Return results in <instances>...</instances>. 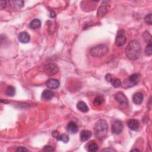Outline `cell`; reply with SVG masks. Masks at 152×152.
Instances as JSON below:
<instances>
[{"mask_svg":"<svg viewBox=\"0 0 152 152\" xmlns=\"http://www.w3.org/2000/svg\"><path fill=\"white\" fill-rule=\"evenodd\" d=\"M141 51L140 44L137 40H134L131 41L127 45L126 49V54L129 59L135 60L140 57Z\"/></svg>","mask_w":152,"mask_h":152,"instance_id":"cell-1","label":"cell"},{"mask_svg":"<svg viewBox=\"0 0 152 152\" xmlns=\"http://www.w3.org/2000/svg\"><path fill=\"white\" fill-rule=\"evenodd\" d=\"M108 124L105 120H100L95 124V135L98 139H102L105 137L108 132Z\"/></svg>","mask_w":152,"mask_h":152,"instance_id":"cell-2","label":"cell"},{"mask_svg":"<svg viewBox=\"0 0 152 152\" xmlns=\"http://www.w3.org/2000/svg\"><path fill=\"white\" fill-rule=\"evenodd\" d=\"M108 47L104 44H100L92 48L90 50V53L94 57H102L108 52Z\"/></svg>","mask_w":152,"mask_h":152,"instance_id":"cell-3","label":"cell"},{"mask_svg":"<svg viewBox=\"0 0 152 152\" xmlns=\"http://www.w3.org/2000/svg\"><path fill=\"white\" fill-rule=\"evenodd\" d=\"M141 80V75L139 73H135L131 75L129 77L124 80L122 87L125 88L131 87L139 83Z\"/></svg>","mask_w":152,"mask_h":152,"instance_id":"cell-4","label":"cell"},{"mask_svg":"<svg viewBox=\"0 0 152 152\" xmlns=\"http://www.w3.org/2000/svg\"><path fill=\"white\" fill-rule=\"evenodd\" d=\"M59 71L58 67L54 63H49L44 66V71L48 75H54Z\"/></svg>","mask_w":152,"mask_h":152,"instance_id":"cell-5","label":"cell"},{"mask_svg":"<svg viewBox=\"0 0 152 152\" xmlns=\"http://www.w3.org/2000/svg\"><path fill=\"white\" fill-rule=\"evenodd\" d=\"M127 39L125 35V32L123 30L118 32L115 39V44L117 46H122L126 43Z\"/></svg>","mask_w":152,"mask_h":152,"instance_id":"cell-6","label":"cell"},{"mask_svg":"<svg viewBox=\"0 0 152 152\" xmlns=\"http://www.w3.org/2000/svg\"><path fill=\"white\" fill-rule=\"evenodd\" d=\"M115 99L118 103L123 106H127L128 105V100L127 96L122 92H118L115 95Z\"/></svg>","mask_w":152,"mask_h":152,"instance_id":"cell-7","label":"cell"},{"mask_svg":"<svg viewBox=\"0 0 152 152\" xmlns=\"http://www.w3.org/2000/svg\"><path fill=\"white\" fill-rule=\"evenodd\" d=\"M124 126L123 124L121 121L117 120L115 121L112 124V132L114 134L118 135L122 133V131L123 130Z\"/></svg>","mask_w":152,"mask_h":152,"instance_id":"cell-8","label":"cell"},{"mask_svg":"<svg viewBox=\"0 0 152 152\" xmlns=\"http://www.w3.org/2000/svg\"><path fill=\"white\" fill-rule=\"evenodd\" d=\"M60 85L59 81L54 79H51L46 82V86L51 89H56L59 87Z\"/></svg>","mask_w":152,"mask_h":152,"instance_id":"cell-9","label":"cell"},{"mask_svg":"<svg viewBox=\"0 0 152 152\" xmlns=\"http://www.w3.org/2000/svg\"><path fill=\"white\" fill-rule=\"evenodd\" d=\"M67 130L68 133H70L71 134H75L78 131L79 128L77 124L73 121H71L68 123V126L67 127Z\"/></svg>","mask_w":152,"mask_h":152,"instance_id":"cell-10","label":"cell"},{"mask_svg":"<svg viewBox=\"0 0 152 152\" xmlns=\"http://www.w3.org/2000/svg\"><path fill=\"white\" fill-rule=\"evenodd\" d=\"M30 39V36L29 33H27V32H22L19 34V40L21 43L26 44L29 42Z\"/></svg>","mask_w":152,"mask_h":152,"instance_id":"cell-11","label":"cell"},{"mask_svg":"<svg viewBox=\"0 0 152 152\" xmlns=\"http://www.w3.org/2000/svg\"><path fill=\"white\" fill-rule=\"evenodd\" d=\"M144 99L143 95L140 92H137L133 96V101L136 105H140Z\"/></svg>","mask_w":152,"mask_h":152,"instance_id":"cell-12","label":"cell"},{"mask_svg":"<svg viewBox=\"0 0 152 152\" xmlns=\"http://www.w3.org/2000/svg\"><path fill=\"white\" fill-rule=\"evenodd\" d=\"M86 149L89 152H95L98 151L99 146L96 142H95L94 141H91L87 144Z\"/></svg>","mask_w":152,"mask_h":152,"instance_id":"cell-13","label":"cell"},{"mask_svg":"<svg viewBox=\"0 0 152 152\" xmlns=\"http://www.w3.org/2000/svg\"><path fill=\"white\" fill-rule=\"evenodd\" d=\"M128 126L129 128L133 131H137L139 128V122L136 120H130L128 122Z\"/></svg>","mask_w":152,"mask_h":152,"instance_id":"cell-14","label":"cell"},{"mask_svg":"<svg viewBox=\"0 0 152 152\" xmlns=\"http://www.w3.org/2000/svg\"><path fill=\"white\" fill-rule=\"evenodd\" d=\"M91 137L92 133L89 130H83L80 133V140L83 141L88 140Z\"/></svg>","mask_w":152,"mask_h":152,"instance_id":"cell-15","label":"cell"},{"mask_svg":"<svg viewBox=\"0 0 152 152\" xmlns=\"http://www.w3.org/2000/svg\"><path fill=\"white\" fill-rule=\"evenodd\" d=\"M10 4L13 9H20L24 6V3L23 1H10Z\"/></svg>","mask_w":152,"mask_h":152,"instance_id":"cell-16","label":"cell"},{"mask_svg":"<svg viewBox=\"0 0 152 152\" xmlns=\"http://www.w3.org/2000/svg\"><path fill=\"white\" fill-rule=\"evenodd\" d=\"M54 93L49 90H45L42 93V99L44 100H50L54 97Z\"/></svg>","mask_w":152,"mask_h":152,"instance_id":"cell-17","label":"cell"},{"mask_svg":"<svg viewBox=\"0 0 152 152\" xmlns=\"http://www.w3.org/2000/svg\"><path fill=\"white\" fill-rule=\"evenodd\" d=\"M77 108L82 112H87L89 110V108L86 103L83 101H80L77 103Z\"/></svg>","mask_w":152,"mask_h":152,"instance_id":"cell-18","label":"cell"},{"mask_svg":"<svg viewBox=\"0 0 152 152\" xmlns=\"http://www.w3.org/2000/svg\"><path fill=\"white\" fill-rule=\"evenodd\" d=\"M41 26L40 20L37 19L33 20L32 21L29 23V27L32 29H39Z\"/></svg>","mask_w":152,"mask_h":152,"instance_id":"cell-19","label":"cell"},{"mask_svg":"<svg viewBox=\"0 0 152 152\" xmlns=\"http://www.w3.org/2000/svg\"><path fill=\"white\" fill-rule=\"evenodd\" d=\"M6 95L7 96H10V97H12L14 96L16 94V89L15 87L12 86H9L7 89L6 90Z\"/></svg>","mask_w":152,"mask_h":152,"instance_id":"cell-20","label":"cell"},{"mask_svg":"<svg viewBox=\"0 0 152 152\" xmlns=\"http://www.w3.org/2000/svg\"><path fill=\"white\" fill-rule=\"evenodd\" d=\"M108 11V8L106 5H102L99 8L98 11V16L99 17H102L104 16Z\"/></svg>","mask_w":152,"mask_h":152,"instance_id":"cell-21","label":"cell"},{"mask_svg":"<svg viewBox=\"0 0 152 152\" xmlns=\"http://www.w3.org/2000/svg\"><path fill=\"white\" fill-rule=\"evenodd\" d=\"M103 101H104V99H103V98L102 97V96H97L96 98H95V99L93 101V104H94V105H95L96 106H99L102 104Z\"/></svg>","mask_w":152,"mask_h":152,"instance_id":"cell-22","label":"cell"},{"mask_svg":"<svg viewBox=\"0 0 152 152\" xmlns=\"http://www.w3.org/2000/svg\"><path fill=\"white\" fill-rule=\"evenodd\" d=\"M57 140L58 141H61L65 143H67L69 141V136L67 134H60L58 137L57 138Z\"/></svg>","mask_w":152,"mask_h":152,"instance_id":"cell-23","label":"cell"},{"mask_svg":"<svg viewBox=\"0 0 152 152\" xmlns=\"http://www.w3.org/2000/svg\"><path fill=\"white\" fill-rule=\"evenodd\" d=\"M110 83H111L112 85L115 88L119 87L122 85L121 80L119 79H117V78H114V80L112 81V82Z\"/></svg>","mask_w":152,"mask_h":152,"instance_id":"cell-24","label":"cell"},{"mask_svg":"<svg viewBox=\"0 0 152 152\" xmlns=\"http://www.w3.org/2000/svg\"><path fill=\"white\" fill-rule=\"evenodd\" d=\"M145 52H146V54L147 55H151L152 54V46L151 43H149L146 46V50H145Z\"/></svg>","mask_w":152,"mask_h":152,"instance_id":"cell-25","label":"cell"},{"mask_svg":"<svg viewBox=\"0 0 152 152\" xmlns=\"http://www.w3.org/2000/svg\"><path fill=\"white\" fill-rule=\"evenodd\" d=\"M151 14H149L148 15H147L146 17H144V22H146L149 25H151L152 23V20H151Z\"/></svg>","mask_w":152,"mask_h":152,"instance_id":"cell-26","label":"cell"},{"mask_svg":"<svg viewBox=\"0 0 152 152\" xmlns=\"http://www.w3.org/2000/svg\"><path fill=\"white\" fill-rule=\"evenodd\" d=\"M114 78L115 77H114L113 75H112L111 74H107L105 76L106 80L109 83H111Z\"/></svg>","mask_w":152,"mask_h":152,"instance_id":"cell-27","label":"cell"},{"mask_svg":"<svg viewBox=\"0 0 152 152\" xmlns=\"http://www.w3.org/2000/svg\"><path fill=\"white\" fill-rule=\"evenodd\" d=\"M42 150L45 151H55V149L50 146H46L44 147Z\"/></svg>","mask_w":152,"mask_h":152,"instance_id":"cell-28","label":"cell"},{"mask_svg":"<svg viewBox=\"0 0 152 152\" xmlns=\"http://www.w3.org/2000/svg\"><path fill=\"white\" fill-rule=\"evenodd\" d=\"M60 135V133H59V131H57V130H55V131H53V132L52 133V137H54V138H55V139H57V138L58 137V136Z\"/></svg>","mask_w":152,"mask_h":152,"instance_id":"cell-29","label":"cell"},{"mask_svg":"<svg viewBox=\"0 0 152 152\" xmlns=\"http://www.w3.org/2000/svg\"><path fill=\"white\" fill-rule=\"evenodd\" d=\"M7 5V1H0V8L1 10L4 9Z\"/></svg>","mask_w":152,"mask_h":152,"instance_id":"cell-30","label":"cell"},{"mask_svg":"<svg viewBox=\"0 0 152 152\" xmlns=\"http://www.w3.org/2000/svg\"><path fill=\"white\" fill-rule=\"evenodd\" d=\"M18 152H24V151H27L28 150H27L26 147H19L16 150Z\"/></svg>","mask_w":152,"mask_h":152,"instance_id":"cell-31","label":"cell"},{"mask_svg":"<svg viewBox=\"0 0 152 152\" xmlns=\"http://www.w3.org/2000/svg\"><path fill=\"white\" fill-rule=\"evenodd\" d=\"M102 151H115V150L113 149H104L102 150Z\"/></svg>","mask_w":152,"mask_h":152,"instance_id":"cell-32","label":"cell"},{"mask_svg":"<svg viewBox=\"0 0 152 152\" xmlns=\"http://www.w3.org/2000/svg\"><path fill=\"white\" fill-rule=\"evenodd\" d=\"M56 16V13H55L54 11H51L50 13V17L51 18H54Z\"/></svg>","mask_w":152,"mask_h":152,"instance_id":"cell-33","label":"cell"},{"mask_svg":"<svg viewBox=\"0 0 152 152\" xmlns=\"http://www.w3.org/2000/svg\"><path fill=\"white\" fill-rule=\"evenodd\" d=\"M140 151L139 149H133V150H131V151Z\"/></svg>","mask_w":152,"mask_h":152,"instance_id":"cell-34","label":"cell"}]
</instances>
